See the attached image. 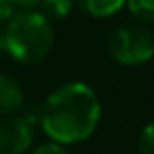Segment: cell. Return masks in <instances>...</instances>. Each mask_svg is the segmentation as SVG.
I'll return each instance as SVG.
<instances>
[{"label": "cell", "mask_w": 154, "mask_h": 154, "mask_svg": "<svg viewBox=\"0 0 154 154\" xmlns=\"http://www.w3.org/2000/svg\"><path fill=\"white\" fill-rule=\"evenodd\" d=\"M72 2H74V9H80L89 17L106 19L116 15L127 5V0H72Z\"/></svg>", "instance_id": "6"}, {"label": "cell", "mask_w": 154, "mask_h": 154, "mask_svg": "<svg viewBox=\"0 0 154 154\" xmlns=\"http://www.w3.org/2000/svg\"><path fill=\"white\" fill-rule=\"evenodd\" d=\"M17 13V7L13 0H0V23H7Z\"/></svg>", "instance_id": "11"}, {"label": "cell", "mask_w": 154, "mask_h": 154, "mask_svg": "<svg viewBox=\"0 0 154 154\" xmlns=\"http://www.w3.org/2000/svg\"><path fill=\"white\" fill-rule=\"evenodd\" d=\"M55 45L53 21L40 11H17L7 21V53L23 63L34 66L49 57Z\"/></svg>", "instance_id": "2"}, {"label": "cell", "mask_w": 154, "mask_h": 154, "mask_svg": "<svg viewBox=\"0 0 154 154\" xmlns=\"http://www.w3.org/2000/svg\"><path fill=\"white\" fill-rule=\"evenodd\" d=\"M38 110H21L0 120V154H26L34 146Z\"/></svg>", "instance_id": "4"}, {"label": "cell", "mask_w": 154, "mask_h": 154, "mask_svg": "<svg viewBox=\"0 0 154 154\" xmlns=\"http://www.w3.org/2000/svg\"><path fill=\"white\" fill-rule=\"evenodd\" d=\"M137 148H139V154H154V122L143 127L139 141H137Z\"/></svg>", "instance_id": "9"}, {"label": "cell", "mask_w": 154, "mask_h": 154, "mask_svg": "<svg viewBox=\"0 0 154 154\" xmlns=\"http://www.w3.org/2000/svg\"><path fill=\"white\" fill-rule=\"evenodd\" d=\"M0 53H7V23H0Z\"/></svg>", "instance_id": "13"}, {"label": "cell", "mask_w": 154, "mask_h": 154, "mask_svg": "<svg viewBox=\"0 0 154 154\" xmlns=\"http://www.w3.org/2000/svg\"><path fill=\"white\" fill-rule=\"evenodd\" d=\"M17 11H30V9H36L40 5V0H13Z\"/></svg>", "instance_id": "12"}, {"label": "cell", "mask_w": 154, "mask_h": 154, "mask_svg": "<svg viewBox=\"0 0 154 154\" xmlns=\"http://www.w3.org/2000/svg\"><path fill=\"white\" fill-rule=\"evenodd\" d=\"M30 154H70L66 146L61 143H55V141H47V143H40L36 146L34 150H30Z\"/></svg>", "instance_id": "10"}, {"label": "cell", "mask_w": 154, "mask_h": 154, "mask_svg": "<svg viewBox=\"0 0 154 154\" xmlns=\"http://www.w3.org/2000/svg\"><path fill=\"white\" fill-rule=\"evenodd\" d=\"M23 108H26V95L21 85L13 76L0 72V116L5 118L19 114Z\"/></svg>", "instance_id": "5"}, {"label": "cell", "mask_w": 154, "mask_h": 154, "mask_svg": "<svg viewBox=\"0 0 154 154\" xmlns=\"http://www.w3.org/2000/svg\"><path fill=\"white\" fill-rule=\"evenodd\" d=\"M101 120V101L93 87L80 80L57 87L38 108V125L45 135L61 146L89 139Z\"/></svg>", "instance_id": "1"}, {"label": "cell", "mask_w": 154, "mask_h": 154, "mask_svg": "<svg viewBox=\"0 0 154 154\" xmlns=\"http://www.w3.org/2000/svg\"><path fill=\"white\" fill-rule=\"evenodd\" d=\"M38 11H40L47 19L57 21V19H66V17L72 15L74 2H72V0H40Z\"/></svg>", "instance_id": "7"}, {"label": "cell", "mask_w": 154, "mask_h": 154, "mask_svg": "<svg viewBox=\"0 0 154 154\" xmlns=\"http://www.w3.org/2000/svg\"><path fill=\"white\" fill-rule=\"evenodd\" d=\"M125 7L129 9L135 21L154 26V0H127Z\"/></svg>", "instance_id": "8"}, {"label": "cell", "mask_w": 154, "mask_h": 154, "mask_svg": "<svg viewBox=\"0 0 154 154\" xmlns=\"http://www.w3.org/2000/svg\"><path fill=\"white\" fill-rule=\"evenodd\" d=\"M108 51L120 66H143L154 57V34L141 23H125L108 36Z\"/></svg>", "instance_id": "3"}]
</instances>
